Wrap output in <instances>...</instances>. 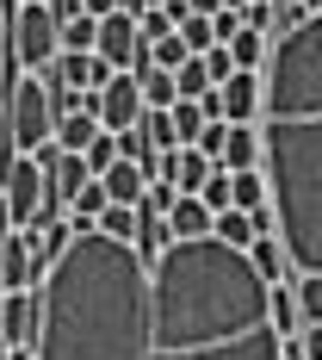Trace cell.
Returning <instances> with one entry per match:
<instances>
[{"instance_id": "obj_33", "label": "cell", "mask_w": 322, "mask_h": 360, "mask_svg": "<svg viewBox=\"0 0 322 360\" xmlns=\"http://www.w3.org/2000/svg\"><path fill=\"white\" fill-rule=\"evenodd\" d=\"M211 32H217V44H229V37L242 32V6H223V13H211Z\"/></svg>"}, {"instance_id": "obj_3", "label": "cell", "mask_w": 322, "mask_h": 360, "mask_svg": "<svg viewBox=\"0 0 322 360\" xmlns=\"http://www.w3.org/2000/svg\"><path fill=\"white\" fill-rule=\"evenodd\" d=\"M260 174L291 274H322V13L273 37L260 106Z\"/></svg>"}, {"instance_id": "obj_40", "label": "cell", "mask_w": 322, "mask_h": 360, "mask_svg": "<svg viewBox=\"0 0 322 360\" xmlns=\"http://www.w3.org/2000/svg\"><path fill=\"white\" fill-rule=\"evenodd\" d=\"M13 6H19V0H6V13H13Z\"/></svg>"}, {"instance_id": "obj_27", "label": "cell", "mask_w": 322, "mask_h": 360, "mask_svg": "<svg viewBox=\"0 0 322 360\" xmlns=\"http://www.w3.org/2000/svg\"><path fill=\"white\" fill-rule=\"evenodd\" d=\"M291 286H297V311H304V323H322V274H291Z\"/></svg>"}, {"instance_id": "obj_16", "label": "cell", "mask_w": 322, "mask_h": 360, "mask_svg": "<svg viewBox=\"0 0 322 360\" xmlns=\"http://www.w3.org/2000/svg\"><path fill=\"white\" fill-rule=\"evenodd\" d=\"M168 230H174V243L180 236H211V205L199 193H180L174 212H168Z\"/></svg>"}, {"instance_id": "obj_25", "label": "cell", "mask_w": 322, "mask_h": 360, "mask_svg": "<svg viewBox=\"0 0 322 360\" xmlns=\"http://www.w3.org/2000/svg\"><path fill=\"white\" fill-rule=\"evenodd\" d=\"M137 81H143V106H174L180 100L174 69H137Z\"/></svg>"}, {"instance_id": "obj_12", "label": "cell", "mask_w": 322, "mask_h": 360, "mask_svg": "<svg viewBox=\"0 0 322 360\" xmlns=\"http://www.w3.org/2000/svg\"><path fill=\"white\" fill-rule=\"evenodd\" d=\"M32 280V230H0V292H19Z\"/></svg>"}, {"instance_id": "obj_8", "label": "cell", "mask_w": 322, "mask_h": 360, "mask_svg": "<svg viewBox=\"0 0 322 360\" xmlns=\"http://www.w3.org/2000/svg\"><path fill=\"white\" fill-rule=\"evenodd\" d=\"M93 56L106 63V69H143V25H137V13H106L100 19V37H93Z\"/></svg>"}, {"instance_id": "obj_23", "label": "cell", "mask_w": 322, "mask_h": 360, "mask_svg": "<svg viewBox=\"0 0 322 360\" xmlns=\"http://www.w3.org/2000/svg\"><path fill=\"white\" fill-rule=\"evenodd\" d=\"M137 131H143L155 149H180V137H174V112H168V106H143Z\"/></svg>"}, {"instance_id": "obj_39", "label": "cell", "mask_w": 322, "mask_h": 360, "mask_svg": "<svg viewBox=\"0 0 322 360\" xmlns=\"http://www.w3.org/2000/svg\"><path fill=\"white\" fill-rule=\"evenodd\" d=\"M304 6H310V13H322V0H304Z\"/></svg>"}, {"instance_id": "obj_20", "label": "cell", "mask_w": 322, "mask_h": 360, "mask_svg": "<svg viewBox=\"0 0 322 360\" xmlns=\"http://www.w3.org/2000/svg\"><path fill=\"white\" fill-rule=\"evenodd\" d=\"M229 56H236V69H267V56H273V32L242 25V32L229 37Z\"/></svg>"}, {"instance_id": "obj_4", "label": "cell", "mask_w": 322, "mask_h": 360, "mask_svg": "<svg viewBox=\"0 0 322 360\" xmlns=\"http://www.w3.org/2000/svg\"><path fill=\"white\" fill-rule=\"evenodd\" d=\"M56 137V118H50V94H43V75H19L13 94H6V143L13 155H37V149Z\"/></svg>"}, {"instance_id": "obj_24", "label": "cell", "mask_w": 322, "mask_h": 360, "mask_svg": "<svg viewBox=\"0 0 322 360\" xmlns=\"http://www.w3.org/2000/svg\"><path fill=\"white\" fill-rule=\"evenodd\" d=\"M168 112H174V137H180V143H199V137H205V124H211L199 100H174Z\"/></svg>"}, {"instance_id": "obj_37", "label": "cell", "mask_w": 322, "mask_h": 360, "mask_svg": "<svg viewBox=\"0 0 322 360\" xmlns=\"http://www.w3.org/2000/svg\"><path fill=\"white\" fill-rule=\"evenodd\" d=\"M186 6H192V13H205V19H211V13H223V0H186Z\"/></svg>"}, {"instance_id": "obj_9", "label": "cell", "mask_w": 322, "mask_h": 360, "mask_svg": "<svg viewBox=\"0 0 322 360\" xmlns=\"http://www.w3.org/2000/svg\"><path fill=\"white\" fill-rule=\"evenodd\" d=\"M217 106L229 124H260V106H267V69H236L223 87H217Z\"/></svg>"}, {"instance_id": "obj_26", "label": "cell", "mask_w": 322, "mask_h": 360, "mask_svg": "<svg viewBox=\"0 0 322 360\" xmlns=\"http://www.w3.org/2000/svg\"><path fill=\"white\" fill-rule=\"evenodd\" d=\"M13 81H19V63L6 50V0H0V143H6V94H13Z\"/></svg>"}, {"instance_id": "obj_29", "label": "cell", "mask_w": 322, "mask_h": 360, "mask_svg": "<svg viewBox=\"0 0 322 360\" xmlns=\"http://www.w3.org/2000/svg\"><path fill=\"white\" fill-rule=\"evenodd\" d=\"M180 37H186V50H192V56H205V50L217 44V32H211V19H205V13H186V19H180Z\"/></svg>"}, {"instance_id": "obj_18", "label": "cell", "mask_w": 322, "mask_h": 360, "mask_svg": "<svg viewBox=\"0 0 322 360\" xmlns=\"http://www.w3.org/2000/svg\"><path fill=\"white\" fill-rule=\"evenodd\" d=\"M267 311H273V329L279 335H304V311H297V286L279 280V286L267 292Z\"/></svg>"}, {"instance_id": "obj_30", "label": "cell", "mask_w": 322, "mask_h": 360, "mask_svg": "<svg viewBox=\"0 0 322 360\" xmlns=\"http://www.w3.org/2000/svg\"><path fill=\"white\" fill-rule=\"evenodd\" d=\"M93 37H100V19H87V13H74L69 25H62V50H93Z\"/></svg>"}, {"instance_id": "obj_10", "label": "cell", "mask_w": 322, "mask_h": 360, "mask_svg": "<svg viewBox=\"0 0 322 360\" xmlns=\"http://www.w3.org/2000/svg\"><path fill=\"white\" fill-rule=\"evenodd\" d=\"M37 335V292L19 286V292H0V348H32Z\"/></svg>"}, {"instance_id": "obj_13", "label": "cell", "mask_w": 322, "mask_h": 360, "mask_svg": "<svg viewBox=\"0 0 322 360\" xmlns=\"http://www.w3.org/2000/svg\"><path fill=\"white\" fill-rule=\"evenodd\" d=\"M100 180H106L112 205H143V193H149V168H143V162H130V155H118Z\"/></svg>"}, {"instance_id": "obj_38", "label": "cell", "mask_w": 322, "mask_h": 360, "mask_svg": "<svg viewBox=\"0 0 322 360\" xmlns=\"http://www.w3.org/2000/svg\"><path fill=\"white\" fill-rule=\"evenodd\" d=\"M0 360H32V348H0Z\"/></svg>"}, {"instance_id": "obj_7", "label": "cell", "mask_w": 322, "mask_h": 360, "mask_svg": "<svg viewBox=\"0 0 322 360\" xmlns=\"http://www.w3.org/2000/svg\"><path fill=\"white\" fill-rule=\"evenodd\" d=\"M87 112L106 131H130L143 118V81H137V69H112L100 87H87Z\"/></svg>"}, {"instance_id": "obj_31", "label": "cell", "mask_w": 322, "mask_h": 360, "mask_svg": "<svg viewBox=\"0 0 322 360\" xmlns=\"http://www.w3.org/2000/svg\"><path fill=\"white\" fill-rule=\"evenodd\" d=\"M304 19H310V6H304V0H273V37L297 32Z\"/></svg>"}, {"instance_id": "obj_36", "label": "cell", "mask_w": 322, "mask_h": 360, "mask_svg": "<svg viewBox=\"0 0 322 360\" xmlns=\"http://www.w3.org/2000/svg\"><path fill=\"white\" fill-rule=\"evenodd\" d=\"M81 13L87 19H106V13H118V0H81Z\"/></svg>"}, {"instance_id": "obj_22", "label": "cell", "mask_w": 322, "mask_h": 360, "mask_svg": "<svg viewBox=\"0 0 322 360\" xmlns=\"http://www.w3.org/2000/svg\"><path fill=\"white\" fill-rule=\"evenodd\" d=\"M174 87H180V100H205V94L217 87V81H211V63H205V56H186V63L174 69Z\"/></svg>"}, {"instance_id": "obj_14", "label": "cell", "mask_w": 322, "mask_h": 360, "mask_svg": "<svg viewBox=\"0 0 322 360\" xmlns=\"http://www.w3.org/2000/svg\"><path fill=\"white\" fill-rule=\"evenodd\" d=\"M217 168H260V124H229L223 118V155Z\"/></svg>"}, {"instance_id": "obj_17", "label": "cell", "mask_w": 322, "mask_h": 360, "mask_svg": "<svg viewBox=\"0 0 322 360\" xmlns=\"http://www.w3.org/2000/svg\"><path fill=\"white\" fill-rule=\"evenodd\" d=\"M229 205H236V212L273 205V199H267V174H260V168H229Z\"/></svg>"}, {"instance_id": "obj_5", "label": "cell", "mask_w": 322, "mask_h": 360, "mask_svg": "<svg viewBox=\"0 0 322 360\" xmlns=\"http://www.w3.org/2000/svg\"><path fill=\"white\" fill-rule=\"evenodd\" d=\"M0 199H6V212H13V230H37L50 212V174H43V162L37 155H13V149H0Z\"/></svg>"}, {"instance_id": "obj_1", "label": "cell", "mask_w": 322, "mask_h": 360, "mask_svg": "<svg viewBox=\"0 0 322 360\" xmlns=\"http://www.w3.org/2000/svg\"><path fill=\"white\" fill-rule=\"evenodd\" d=\"M248 249L180 236L149 261V360H286Z\"/></svg>"}, {"instance_id": "obj_34", "label": "cell", "mask_w": 322, "mask_h": 360, "mask_svg": "<svg viewBox=\"0 0 322 360\" xmlns=\"http://www.w3.org/2000/svg\"><path fill=\"white\" fill-rule=\"evenodd\" d=\"M192 149H205V155L217 162V155H223V118H211V124H205V137H199Z\"/></svg>"}, {"instance_id": "obj_35", "label": "cell", "mask_w": 322, "mask_h": 360, "mask_svg": "<svg viewBox=\"0 0 322 360\" xmlns=\"http://www.w3.org/2000/svg\"><path fill=\"white\" fill-rule=\"evenodd\" d=\"M304 360H322V323H304Z\"/></svg>"}, {"instance_id": "obj_15", "label": "cell", "mask_w": 322, "mask_h": 360, "mask_svg": "<svg viewBox=\"0 0 322 360\" xmlns=\"http://www.w3.org/2000/svg\"><path fill=\"white\" fill-rule=\"evenodd\" d=\"M248 261H254V274H260L267 286H279V280H291V255H286V243H279V230L254 236V243H248Z\"/></svg>"}, {"instance_id": "obj_32", "label": "cell", "mask_w": 322, "mask_h": 360, "mask_svg": "<svg viewBox=\"0 0 322 360\" xmlns=\"http://www.w3.org/2000/svg\"><path fill=\"white\" fill-rule=\"evenodd\" d=\"M112 162H118V131H100V137L87 143V168H93V174H106Z\"/></svg>"}, {"instance_id": "obj_19", "label": "cell", "mask_w": 322, "mask_h": 360, "mask_svg": "<svg viewBox=\"0 0 322 360\" xmlns=\"http://www.w3.org/2000/svg\"><path fill=\"white\" fill-rule=\"evenodd\" d=\"M106 124L93 118V112H69V118H56V143L69 149V155H87V143L100 137Z\"/></svg>"}, {"instance_id": "obj_6", "label": "cell", "mask_w": 322, "mask_h": 360, "mask_svg": "<svg viewBox=\"0 0 322 360\" xmlns=\"http://www.w3.org/2000/svg\"><path fill=\"white\" fill-rule=\"evenodd\" d=\"M6 50H13L19 69H50V63H56V50H62V25L50 19L43 0H19V6L6 13Z\"/></svg>"}, {"instance_id": "obj_11", "label": "cell", "mask_w": 322, "mask_h": 360, "mask_svg": "<svg viewBox=\"0 0 322 360\" xmlns=\"http://www.w3.org/2000/svg\"><path fill=\"white\" fill-rule=\"evenodd\" d=\"M37 75H43V81H56V87H100L112 69L93 56V50H56V63H50V69H37Z\"/></svg>"}, {"instance_id": "obj_2", "label": "cell", "mask_w": 322, "mask_h": 360, "mask_svg": "<svg viewBox=\"0 0 322 360\" xmlns=\"http://www.w3.org/2000/svg\"><path fill=\"white\" fill-rule=\"evenodd\" d=\"M32 360H149V261L100 224L37 274Z\"/></svg>"}, {"instance_id": "obj_28", "label": "cell", "mask_w": 322, "mask_h": 360, "mask_svg": "<svg viewBox=\"0 0 322 360\" xmlns=\"http://www.w3.org/2000/svg\"><path fill=\"white\" fill-rule=\"evenodd\" d=\"M100 230L118 236V243H137V205H106L100 212Z\"/></svg>"}, {"instance_id": "obj_21", "label": "cell", "mask_w": 322, "mask_h": 360, "mask_svg": "<svg viewBox=\"0 0 322 360\" xmlns=\"http://www.w3.org/2000/svg\"><path fill=\"white\" fill-rule=\"evenodd\" d=\"M211 236H217V243H229V249H248L260 230H254V212H236V205H229V212L211 217Z\"/></svg>"}]
</instances>
